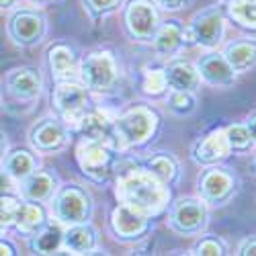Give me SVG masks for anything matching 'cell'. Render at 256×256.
Returning a JSON list of instances; mask_svg holds the SVG:
<instances>
[{
  "instance_id": "6da1fadb",
  "label": "cell",
  "mask_w": 256,
  "mask_h": 256,
  "mask_svg": "<svg viewBox=\"0 0 256 256\" xmlns=\"http://www.w3.org/2000/svg\"><path fill=\"white\" fill-rule=\"evenodd\" d=\"M115 195L119 203L132 205L140 209L146 216H160L168 207L170 201V188L158 176H154L146 166L127 170L117 178Z\"/></svg>"
},
{
  "instance_id": "7a4b0ae2",
  "label": "cell",
  "mask_w": 256,
  "mask_h": 256,
  "mask_svg": "<svg viewBox=\"0 0 256 256\" xmlns=\"http://www.w3.org/2000/svg\"><path fill=\"white\" fill-rule=\"evenodd\" d=\"M88 104H90V96H88L86 84L64 80L54 90V106L60 113L62 121L66 123V127H70V130L78 132L82 119L86 117L88 111H90Z\"/></svg>"
},
{
  "instance_id": "3957f363",
  "label": "cell",
  "mask_w": 256,
  "mask_h": 256,
  "mask_svg": "<svg viewBox=\"0 0 256 256\" xmlns=\"http://www.w3.org/2000/svg\"><path fill=\"white\" fill-rule=\"evenodd\" d=\"M115 127L121 140V148L142 146L150 140L158 127V117L148 106H134L115 119Z\"/></svg>"
},
{
  "instance_id": "277c9868",
  "label": "cell",
  "mask_w": 256,
  "mask_h": 256,
  "mask_svg": "<svg viewBox=\"0 0 256 256\" xmlns=\"http://www.w3.org/2000/svg\"><path fill=\"white\" fill-rule=\"evenodd\" d=\"M117 150H113L111 146H106L102 142L84 138L76 146L78 168L82 170V174L86 178H90L94 182H104L113 170V154Z\"/></svg>"
},
{
  "instance_id": "5b68a950",
  "label": "cell",
  "mask_w": 256,
  "mask_h": 256,
  "mask_svg": "<svg viewBox=\"0 0 256 256\" xmlns=\"http://www.w3.org/2000/svg\"><path fill=\"white\" fill-rule=\"evenodd\" d=\"M92 213L90 197L76 184L64 186L54 199V216L62 226H76L88 222Z\"/></svg>"
},
{
  "instance_id": "8992f818",
  "label": "cell",
  "mask_w": 256,
  "mask_h": 256,
  "mask_svg": "<svg viewBox=\"0 0 256 256\" xmlns=\"http://www.w3.org/2000/svg\"><path fill=\"white\" fill-rule=\"evenodd\" d=\"M82 84H86L88 90L109 92L117 84V64L109 52H94L82 60L80 68Z\"/></svg>"
},
{
  "instance_id": "52a82bcc",
  "label": "cell",
  "mask_w": 256,
  "mask_h": 256,
  "mask_svg": "<svg viewBox=\"0 0 256 256\" xmlns=\"http://www.w3.org/2000/svg\"><path fill=\"white\" fill-rule=\"evenodd\" d=\"M207 226V207L203 199H178L168 216V228L180 236H195Z\"/></svg>"
},
{
  "instance_id": "ba28073f",
  "label": "cell",
  "mask_w": 256,
  "mask_h": 256,
  "mask_svg": "<svg viewBox=\"0 0 256 256\" xmlns=\"http://www.w3.org/2000/svg\"><path fill=\"white\" fill-rule=\"evenodd\" d=\"M125 29L134 41H152L160 29L156 6L150 0H132L125 6Z\"/></svg>"
},
{
  "instance_id": "9c48e42d",
  "label": "cell",
  "mask_w": 256,
  "mask_h": 256,
  "mask_svg": "<svg viewBox=\"0 0 256 256\" xmlns=\"http://www.w3.org/2000/svg\"><path fill=\"white\" fill-rule=\"evenodd\" d=\"M188 41L205 48L213 50L222 44L224 39V14L218 6H209L201 12H197L190 20V25L186 29Z\"/></svg>"
},
{
  "instance_id": "30bf717a",
  "label": "cell",
  "mask_w": 256,
  "mask_h": 256,
  "mask_svg": "<svg viewBox=\"0 0 256 256\" xmlns=\"http://www.w3.org/2000/svg\"><path fill=\"white\" fill-rule=\"evenodd\" d=\"M46 18L37 10H18L8 20V35L20 48H31L39 44L46 35Z\"/></svg>"
},
{
  "instance_id": "8fae6325",
  "label": "cell",
  "mask_w": 256,
  "mask_h": 256,
  "mask_svg": "<svg viewBox=\"0 0 256 256\" xmlns=\"http://www.w3.org/2000/svg\"><path fill=\"white\" fill-rule=\"evenodd\" d=\"M234 190H236V178L226 168L213 166L199 176V193L205 203L224 205L226 201H230Z\"/></svg>"
},
{
  "instance_id": "7c38bea8",
  "label": "cell",
  "mask_w": 256,
  "mask_h": 256,
  "mask_svg": "<svg viewBox=\"0 0 256 256\" xmlns=\"http://www.w3.org/2000/svg\"><path fill=\"white\" fill-rule=\"evenodd\" d=\"M148 220L150 216H146L140 209L119 203L113 213H111V232L115 234V238L119 240H136L148 230Z\"/></svg>"
},
{
  "instance_id": "4fadbf2b",
  "label": "cell",
  "mask_w": 256,
  "mask_h": 256,
  "mask_svg": "<svg viewBox=\"0 0 256 256\" xmlns=\"http://www.w3.org/2000/svg\"><path fill=\"white\" fill-rule=\"evenodd\" d=\"M197 68L201 74V80L207 82L209 86H218V88H228L236 82V70L232 68V64L228 62V58L224 54L218 52H209L205 54L199 62Z\"/></svg>"
},
{
  "instance_id": "5bb4252c",
  "label": "cell",
  "mask_w": 256,
  "mask_h": 256,
  "mask_svg": "<svg viewBox=\"0 0 256 256\" xmlns=\"http://www.w3.org/2000/svg\"><path fill=\"white\" fill-rule=\"evenodd\" d=\"M29 142L41 154H54L66 148L68 134L66 127L56 119H44L41 123L33 125V130L29 134Z\"/></svg>"
},
{
  "instance_id": "9a60e30c",
  "label": "cell",
  "mask_w": 256,
  "mask_h": 256,
  "mask_svg": "<svg viewBox=\"0 0 256 256\" xmlns=\"http://www.w3.org/2000/svg\"><path fill=\"white\" fill-rule=\"evenodd\" d=\"M78 132L88 140H96V142L111 146L117 152L123 150L119 134H117V127H115V119H109L100 111H88V115L82 119Z\"/></svg>"
},
{
  "instance_id": "2e32d148",
  "label": "cell",
  "mask_w": 256,
  "mask_h": 256,
  "mask_svg": "<svg viewBox=\"0 0 256 256\" xmlns=\"http://www.w3.org/2000/svg\"><path fill=\"white\" fill-rule=\"evenodd\" d=\"M6 92L16 100H35L44 88L39 70L35 68H16L6 74Z\"/></svg>"
},
{
  "instance_id": "e0dca14e",
  "label": "cell",
  "mask_w": 256,
  "mask_h": 256,
  "mask_svg": "<svg viewBox=\"0 0 256 256\" xmlns=\"http://www.w3.org/2000/svg\"><path fill=\"white\" fill-rule=\"evenodd\" d=\"M230 152H232V148H230L226 130H213L203 140H199L197 146L193 148V160L203 166H213L220 160L228 158Z\"/></svg>"
},
{
  "instance_id": "ac0fdd59",
  "label": "cell",
  "mask_w": 256,
  "mask_h": 256,
  "mask_svg": "<svg viewBox=\"0 0 256 256\" xmlns=\"http://www.w3.org/2000/svg\"><path fill=\"white\" fill-rule=\"evenodd\" d=\"M48 60H50V68L56 80L64 82V80H72L74 76L80 74L82 62L78 60L76 52L64 44H58L54 48H50L48 52Z\"/></svg>"
},
{
  "instance_id": "d6986e66",
  "label": "cell",
  "mask_w": 256,
  "mask_h": 256,
  "mask_svg": "<svg viewBox=\"0 0 256 256\" xmlns=\"http://www.w3.org/2000/svg\"><path fill=\"white\" fill-rule=\"evenodd\" d=\"M56 176L46 170H35V172L20 182V197L25 201H35V203H44L50 201L56 193Z\"/></svg>"
},
{
  "instance_id": "ffe728a7",
  "label": "cell",
  "mask_w": 256,
  "mask_h": 256,
  "mask_svg": "<svg viewBox=\"0 0 256 256\" xmlns=\"http://www.w3.org/2000/svg\"><path fill=\"white\" fill-rule=\"evenodd\" d=\"M96 244H98L96 230L88 222L68 226V230L64 232V248L72 254H90L96 250Z\"/></svg>"
},
{
  "instance_id": "44dd1931",
  "label": "cell",
  "mask_w": 256,
  "mask_h": 256,
  "mask_svg": "<svg viewBox=\"0 0 256 256\" xmlns=\"http://www.w3.org/2000/svg\"><path fill=\"white\" fill-rule=\"evenodd\" d=\"M166 76H168L170 90H190V92H195L199 88V84H201L199 68L193 66L190 62H184V60L170 62L166 66Z\"/></svg>"
},
{
  "instance_id": "7402d4cb",
  "label": "cell",
  "mask_w": 256,
  "mask_h": 256,
  "mask_svg": "<svg viewBox=\"0 0 256 256\" xmlns=\"http://www.w3.org/2000/svg\"><path fill=\"white\" fill-rule=\"evenodd\" d=\"M186 39H188L186 29H182L176 20H168V23L160 25L156 37L152 39V44H154L156 54H160V56H172V54H176L184 46Z\"/></svg>"
},
{
  "instance_id": "603a6c76",
  "label": "cell",
  "mask_w": 256,
  "mask_h": 256,
  "mask_svg": "<svg viewBox=\"0 0 256 256\" xmlns=\"http://www.w3.org/2000/svg\"><path fill=\"white\" fill-rule=\"evenodd\" d=\"M224 56L232 64V68L238 74L248 72L250 68L256 66V41L252 39H240V41H232L226 48Z\"/></svg>"
},
{
  "instance_id": "cb8c5ba5",
  "label": "cell",
  "mask_w": 256,
  "mask_h": 256,
  "mask_svg": "<svg viewBox=\"0 0 256 256\" xmlns=\"http://www.w3.org/2000/svg\"><path fill=\"white\" fill-rule=\"evenodd\" d=\"M29 246L35 254H54L60 248H64L62 224H46L33 238H29Z\"/></svg>"
},
{
  "instance_id": "d4e9b609",
  "label": "cell",
  "mask_w": 256,
  "mask_h": 256,
  "mask_svg": "<svg viewBox=\"0 0 256 256\" xmlns=\"http://www.w3.org/2000/svg\"><path fill=\"white\" fill-rule=\"evenodd\" d=\"M46 224H48L46 211L41 209L35 201H29V203H23V207H20V213L16 218L14 228L23 238H33Z\"/></svg>"
},
{
  "instance_id": "484cf974",
  "label": "cell",
  "mask_w": 256,
  "mask_h": 256,
  "mask_svg": "<svg viewBox=\"0 0 256 256\" xmlns=\"http://www.w3.org/2000/svg\"><path fill=\"white\" fill-rule=\"evenodd\" d=\"M35 170H37V160L27 150H12L4 158V172L16 182H23L25 178H29Z\"/></svg>"
},
{
  "instance_id": "4316f807",
  "label": "cell",
  "mask_w": 256,
  "mask_h": 256,
  "mask_svg": "<svg viewBox=\"0 0 256 256\" xmlns=\"http://www.w3.org/2000/svg\"><path fill=\"white\" fill-rule=\"evenodd\" d=\"M146 168L150 170L154 176H158L162 182L172 184L178 176V162L170 154H156L146 162Z\"/></svg>"
},
{
  "instance_id": "83f0119b",
  "label": "cell",
  "mask_w": 256,
  "mask_h": 256,
  "mask_svg": "<svg viewBox=\"0 0 256 256\" xmlns=\"http://www.w3.org/2000/svg\"><path fill=\"white\" fill-rule=\"evenodd\" d=\"M228 12L240 27L256 29V0H232Z\"/></svg>"
},
{
  "instance_id": "f1b7e54d",
  "label": "cell",
  "mask_w": 256,
  "mask_h": 256,
  "mask_svg": "<svg viewBox=\"0 0 256 256\" xmlns=\"http://www.w3.org/2000/svg\"><path fill=\"white\" fill-rule=\"evenodd\" d=\"M168 109L174 115H190L197 106V98L190 90H170L168 94Z\"/></svg>"
},
{
  "instance_id": "f546056e",
  "label": "cell",
  "mask_w": 256,
  "mask_h": 256,
  "mask_svg": "<svg viewBox=\"0 0 256 256\" xmlns=\"http://www.w3.org/2000/svg\"><path fill=\"white\" fill-rule=\"evenodd\" d=\"M168 76L166 68H154V70H146L144 74V92L148 96H160L168 90Z\"/></svg>"
},
{
  "instance_id": "4dcf8cb0",
  "label": "cell",
  "mask_w": 256,
  "mask_h": 256,
  "mask_svg": "<svg viewBox=\"0 0 256 256\" xmlns=\"http://www.w3.org/2000/svg\"><path fill=\"white\" fill-rule=\"evenodd\" d=\"M226 136H228L232 152H246L248 148L254 144L248 125H240V123L230 125V127H226Z\"/></svg>"
},
{
  "instance_id": "1f68e13d",
  "label": "cell",
  "mask_w": 256,
  "mask_h": 256,
  "mask_svg": "<svg viewBox=\"0 0 256 256\" xmlns=\"http://www.w3.org/2000/svg\"><path fill=\"white\" fill-rule=\"evenodd\" d=\"M0 203H2L0 205V224H2V230H6L16 224V218H18L23 203H18V199H14L10 195H2V201Z\"/></svg>"
},
{
  "instance_id": "d6a6232c",
  "label": "cell",
  "mask_w": 256,
  "mask_h": 256,
  "mask_svg": "<svg viewBox=\"0 0 256 256\" xmlns=\"http://www.w3.org/2000/svg\"><path fill=\"white\" fill-rule=\"evenodd\" d=\"M84 4H86L88 12L92 16H104V14L113 12L121 4V0H84Z\"/></svg>"
},
{
  "instance_id": "836d02e7",
  "label": "cell",
  "mask_w": 256,
  "mask_h": 256,
  "mask_svg": "<svg viewBox=\"0 0 256 256\" xmlns=\"http://www.w3.org/2000/svg\"><path fill=\"white\" fill-rule=\"evenodd\" d=\"M193 254H201V256H220V254H226V246H224L218 238H203V240L195 246Z\"/></svg>"
},
{
  "instance_id": "e575fe53",
  "label": "cell",
  "mask_w": 256,
  "mask_h": 256,
  "mask_svg": "<svg viewBox=\"0 0 256 256\" xmlns=\"http://www.w3.org/2000/svg\"><path fill=\"white\" fill-rule=\"evenodd\" d=\"M154 2H156L160 8L168 10V12H174V10H180V8L188 6L190 0H154Z\"/></svg>"
},
{
  "instance_id": "d590c367",
  "label": "cell",
  "mask_w": 256,
  "mask_h": 256,
  "mask_svg": "<svg viewBox=\"0 0 256 256\" xmlns=\"http://www.w3.org/2000/svg\"><path fill=\"white\" fill-rule=\"evenodd\" d=\"M238 254L242 256H256V236H250V238H244L238 246Z\"/></svg>"
},
{
  "instance_id": "8d00e7d4",
  "label": "cell",
  "mask_w": 256,
  "mask_h": 256,
  "mask_svg": "<svg viewBox=\"0 0 256 256\" xmlns=\"http://www.w3.org/2000/svg\"><path fill=\"white\" fill-rule=\"evenodd\" d=\"M0 250H2V254H16V248L8 242V240H2V242H0Z\"/></svg>"
},
{
  "instance_id": "74e56055",
  "label": "cell",
  "mask_w": 256,
  "mask_h": 256,
  "mask_svg": "<svg viewBox=\"0 0 256 256\" xmlns=\"http://www.w3.org/2000/svg\"><path fill=\"white\" fill-rule=\"evenodd\" d=\"M248 130H250V136H252V140H254V144H256V115H252L250 119H248Z\"/></svg>"
},
{
  "instance_id": "f35d334b",
  "label": "cell",
  "mask_w": 256,
  "mask_h": 256,
  "mask_svg": "<svg viewBox=\"0 0 256 256\" xmlns=\"http://www.w3.org/2000/svg\"><path fill=\"white\" fill-rule=\"evenodd\" d=\"M16 4V0H0V6H2V10H6V8H12Z\"/></svg>"
},
{
  "instance_id": "ab89813d",
  "label": "cell",
  "mask_w": 256,
  "mask_h": 256,
  "mask_svg": "<svg viewBox=\"0 0 256 256\" xmlns=\"http://www.w3.org/2000/svg\"><path fill=\"white\" fill-rule=\"evenodd\" d=\"M31 2H35V4H41V2H48V0H31Z\"/></svg>"
},
{
  "instance_id": "60d3db41",
  "label": "cell",
  "mask_w": 256,
  "mask_h": 256,
  "mask_svg": "<svg viewBox=\"0 0 256 256\" xmlns=\"http://www.w3.org/2000/svg\"><path fill=\"white\" fill-rule=\"evenodd\" d=\"M254 168H256V162H254Z\"/></svg>"
},
{
  "instance_id": "b9f144b4",
  "label": "cell",
  "mask_w": 256,
  "mask_h": 256,
  "mask_svg": "<svg viewBox=\"0 0 256 256\" xmlns=\"http://www.w3.org/2000/svg\"><path fill=\"white\" fill-rule=\"evenodd\" d=\"M228 2H232V0H228Z\"/></svg>"
}]
</instances>
